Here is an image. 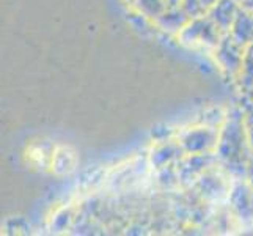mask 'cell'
<instances>
[{
  "instance_id": "6da1fadb",
  "label": "cell",
  "mask_w": 253,
  "mask_h": 236,
  "mask_svg": "<svg viewBox=\"0 0 253 236\" xmlns=\"http://www.w3.org/2000/svg\"><path fill=\"white\" fill-rule=\"evenodd\" d=\"M76 165L74 153L66 146H58L57 150L52 151V167L55 172H69Z\"/></svg>"
}]
</instances>
